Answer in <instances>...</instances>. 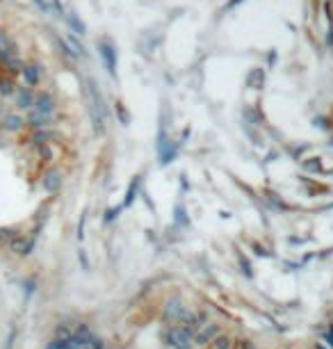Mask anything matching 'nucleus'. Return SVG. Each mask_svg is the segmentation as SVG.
Listing matches in <instances>:
<instances>
[{"instance_id": "423d86ee", "label": "nucleus", "mask_w": 333, "mask_h": 349, "mask_svg": "<svg viewBox=\"0 0 333 349\" xmlns=\"http://www.w3.org/2000/svg\"><path fill=\"white\" fill-rule=\"evenodd\" d=\"M219 335V326L217 324H208L205 322L203 326L199 329V333H194V342L199 344V347H205V344H212V340Z\"/></svg>"}, {"instance_id": "393cba45", "label": "nucleus", "mask_w": 333, "mask_h": 349, "mask_svg": "<svg viewBox=\"0 0 333 349\" xmlns=\"http://www.w3.org/2000/svg\"><path fill=\"white\" fill-rule=\"evenodd\" d=\"M237 3H242V0H231V3H228V5H226V10H233V7H235Z\"/></svg>"}, {"instance_id": "a878e982", "label": "nucleus", "mask_w": 333, "mask_h": 349, "mask_svg": "<svg viewBox=\"0 0 333 349\" xmlns=\"http://www.w3.org/2000/svg\"><path fill=\"white\" fill-rule=\"evenodd\" d=\"M315 349H326V344H324V342H315Z\"/></svg>"}, {"instance_id": "20e7f679", "label": "nucleus", "mask_w": 333, "mask_h": 349, "mask_svg": "<svg viewBox=\"0 0 333 349\" xmlns=\"http://www.w3.org/2000/svg\"><path fill=\"white\" fill-rule=\"evenodd\" d=\"M32 110L39 112V114H44V117H53V112H55V98L50 96L48 92L36 94V96H34V107H32Z\"/></svg>"}, {"instance_id": "f257e3e1", "label": "nucleus", "mask_w": 333, "mask_h": 349, "mask_svg": "<svg viewBox=\"0 0 333 349\" xmlns=\"http://www.w3.org/2000/svg\"><path fill=\"white\" fill-rule=\"evenodd\" d=\"M87 96H89V114H91V121H94V130L96 133H105L107 107H105V101L94 80H87Z\"/></svg>"}, {"instance_id": "39448f33", "label": "nucleus", "mask_w": 333, "mask_h": 349, "mask_svg": "<svg viewBox=\"0 0 333 349\" xmlns=\"http://www.w3.org/2000/svg\"><path fill=\"white\" fill-rule=\"evenodd\" d=\"M187 308L182 306L180 301H169L167 306H164V313H162V320L167 322V324H178V322L182 320V315H185Z\"/></svg>"}, {"instance_id": "a211bd4d", "label": "nucleus", "mask_w": 333, "mask_h": 349, "mask_svg": "<svg viewBox=\"0 0 333 349\" xmlns=\"http://www.w3.org/2000/svg\"><path fill=\"white\" fill-rule=\"evenodd\" d=\"M14 92H16V89H14L12 80H0V94H5V96H7V94H14Z\"/></svg>"}, {"instance_id": "412c9836", "label": "nucleus", "mask_w": 333, "mask_h": 349, "mask_svg": "<svg viewBox=\"0 0 333 349\" xmlns=\"http://www.w3.org/2000/svg\"><path fill=\"white\" fill-rule=\"evenodd\" d=\"M237 349H255L251 340H237Z\"/></svg>"}, {"instance_id": "4be33fe9", "label": "nucleus", "mask_w": 333, "mask_h": 349, "mask_svg": "<svg viewBox=\"0 0 333 349\" xmlns=\"http://www.w3.org/2000/svg\"><path fill=\"white\" fill-rule=\"evenodd\" d=\"M326 44L328 46H333V25L328 28V34H326Z\"/></svg>"}, {"instance_id": "4468645a", "label": "nucleus", "mask_w": 333, "mask_h": 349, "mask_svg": "<svg viewBox=\"0 0 333 349\" xmlns=\"http://www.w3.org/2000/svg\"><path fill=\"white\" fill-rule=\"evenodd\" d=\"M66 21H68V25L73 28V32H76V34H80V37L85 34V23H82V21L78 19L76 14H68V16H66Z\"/></svg>"}, {"instance_id": "9d476101", "label": "nucleus", "mask_w": 333, "mask_h": 349, "mask_svg": "<svg viewBox=\"0 0 333 349\" xmlns=\"http://www.w3.org/2000/svg\"><path fill=\"white\" fill-rule=\"evenodd\" d=\"M59 185H62V174H59V171L53 169V171H48V174L44 176V187L48 189V192H55Z\"/></svg>"}, {"instance_id": "bb28decb", "label": "nucleus", "mask_w": 333, "mask_h": 349, "mask_svg": "<svg viewBox=\"0 0 333 349\" xmlns=\"http://www.w3.org/2000/svg\"><path fill=\"white\" fill-rule=\"evenodd\" d=\"M331 5H333V0H331Z\"/></svg>"}, {"instance_id": "dca6fc26", "label": "nucleus", "mask_w": 333, "mask_h": 349, "mask_svg": "<svg viewBox=\"0 0 333 349\" xmlns=\"http://www.w3.org/2000/svg\"><path fill=\"white\" fill-rule=\"evenodd\" d=\"M48 349H73V340L71 338H57L55 342H50Z\"/></svg>"}, {"instance_id": "ddd939ff", "label": "nucleus", "mask_w": 333, "mask_h": 349, "mask_svg": "<svg viewBox=\"0 0 333 349\" xmlns=\"http://www.w3.org/2000/svg\"><path fill=\"white\" fill-rule=\"evenodd\" d=\"M233 344H235V342H233L228 335H221V333L212 340V349H233Z\"/></svg>"}, {"instance_id": "f8f14e48", "label": "nucleus", "mask_w": 333, "mask_h": 349, "mask_svg": "<svg viewBox=\"0 0 333 349\" xmlns=\"http://www.w3.org/2000/svg\"><path fill=\"white\" fill-rule=\"evenodd\" d=\"M3 126H5V130H21L23 128V119L18 114H7L5 117V121H3Z\"/></svg>"}, {"instance_id": "6e6552de", "label": "nucleus", "mask_w": 333, "mask_h": 349, "mask_svg": "<svg viewBox=\"0 0 333 349\" xmlns=\"http://www.w3.org/2000/svg\"><path fill=\"white\" fill-rule=\"evenodd\" d=\"M21 73H23V78H25V85H27V87H36V85H39V80H41V69H39L36 64H23Z\"/></svg>"}, {"instance_id": "9b49d317", "label": "nucleus", "mask_w": 333, "mask_h": 349, "mask_svg": "<svg viewBox=\"0 0 333 349\" xmlns=\"http://www.w3.org/2000/svg\"><path fill=\"white\" fill-rule=\"evenodd\" d=\"M27 121H30L32 128H46V126L53 124V117H44V114H39V112L32 110L30 114H27Z\"/></svg>"}, {"instance_id": "6ab92c4d", "label": "nucleus", "mask_w": 333, "mask_h": 349, "mask_svg": "<svg viewBox=\"0 0 333 349\" xmlns=\"http://www.w3.org/2000/svg\"><path fill=\"white\" fill-rule=\"evenodd\" d=\"M14 238H16V233H14L12 228H0V244H3V242H12Z\"/></svg>"}, {"instance_id": "aec40b11", "label": "nucleus", "mask_w": 333, "mask_h": 349, "mask_svg": "<svg viewBox=\"0 0 333 349\" xmlns=\"http://www.w3.org/2000/svg\"><path fill=\"white\" fill-rule=\"evenodd\" d=\"M68 44H71V46H73V48H76V55H82V57H85V55H87V53H85V46H82V44H80V42H78V39H76V37H68Z\"/></svg>"}, {"instance_id": "f03ea898", "label": "nucleus", "mask_w": 333, "mask_h": 349, "mask_svg": "<svg viewBox=\"0 0 333 349\" xmlns=\"http://www.w3.org/2000/svg\"><path fill=\"white\" fill-rule=\"evenodd\" d=\"M164 340H167V344L171 349H192L194 333H192L190 329H185V326H171V329H167V333H164Z\"/></svg>"}, {"instance_id": "5701e85b", "label": "nucleus", "mask_w": 333, "mask_h": 349, "mask_svg": "<svg viewBox=\"0 0 333 349\" xmlns=\"http://www.w3.org/2000/svg\"><path fill=\"white\" fill-rule=\"evenodd\" d=\"M326 342L333 347V329H328V331H326Z\"/></svg>"}, {"instance_id": "f3484780", "label": "nucleus", "mask_w": 333, "mask_h": 349, "mask_svg": "<svg viewBox=\"0 0 333 349\" xmlns=\"http://www.w3.org/2000/svg\"><path fill=\"white\" fill-rule=\"evenodd\" d=\"M304 169L306 171H319V158H308V160H304Z\"/></svg>"}, {"instance_id": "1a4fd4ad", "label": "nucleus", "mask_w": 333, "mask_h": 349, "mask_svg": "<svg viewBox=\"0 0 333 349\" xmlns=\"http://www.w3.org/2000/svg\"><path fill=\"white\" fill-rule=\"evenodd\" d=\"M16 105L23 107V110H30V107H34V92H32L30 87L16 89Z\"/></svg>"}, {"instance_id": "0eeeda50", "label": "nucleus", "mask_w": 333, "mask_h": 349, "mask_svg": "<svg viewBox=\"0 0 333 349\" xmlns=\"http://www.w3.org/2000/svg\"><path fill=\"white\" fill-rule=\"evenodd\" d=\"M9 247H12L14 253H18V256H27V253L32 251V247H34V240L32 238H21V235H16V238L9 242Z\"/></svg>"}, {"instance_id": "b1692460", "label": "nucleus", "mask_w": 333, "mask_h": 349, "mask_svg": "<svg viewBox=\"0 0 333 349\" xmlns=\"http://www.w3.org/2000/svg\"><path fill=\"white\" fill-rule=\"evenodd\" d=\"M34 3H36V5H39V7H41V10H44V12H48V5H46L44 0H34Z\"/></svg>"}, {"instance_id": "2eb2a0df", "label": "nucleus", "mask_w": 333, "mask_h": 349, "mask_svg": "<svg viewBox=\"0 0 333 349\" xmlns=\"http://www.w3.org/2000/svg\"><path fill=\"white\" fill-rule=\"evenodd\" d=\"M103 347H105L103 340H100V338H94V335H89V338H87L78 349H103Z\"/></svg>"}, {"instance_id": "7ed1b4c3", "label": "nucleus", "mask_w": 333, "mask_h": 349, "mask_svg": "<svg viewBox=\"0 0 333 349\" xmlns=\"http://www.w3.org/2000/svg\"><path fill=\"white\" fill-rule=\"evenodd\" d=\"M98 53H100V57H103L105 66H107L109 75H117V51H114V46L107 39H100L98 42Z\"/></svg>"}]
</instances>
